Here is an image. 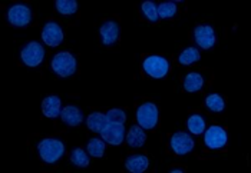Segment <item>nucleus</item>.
I'll return each mask as SVG.
<instances>
[{"label": "nucleus", "mask_w": 251, "mask_h": 173, "mask_svg": "<svg viewBox=\"0 0 251 173\" xmlns=\"http://www.w3.org/2000/svg\"><path fill=\"white\" fill-rule=\"evenodd\" d=\"M27 146L43 168H56L66 153L63 140L56 136L32 133L27 137Z\"/></svg>", "instance_id": "nucleus-1"}, {"label": "nucleus", "mask_w": 251, "mask_h": 173, "mask_svg": "<svg viewBox=\"0 0 251 173\" xmlns=\"http://www.w3.org/2000/svg\"><path fill=\"white\" fill-rule=\"evenodd\" d=\"M1 10V22L7 27L13 29H29L38 26L36 9L30 1L16 0L0 6Z\"/></svg>", "instance_id": "nucleus-2"}, {"label": "nucleus", "mask_w": 251, "mask_h": 173, "mask_svg": "<svg viewBox=\"0 0 251 173\" xmlns=\"http://www.w3.org/2000/svg\"><path fill=\"white\" fill-rule=\"evenodd\" d=\"M134 119L147 132H158L161 129V105L151 96L136 95L134 102Z\"/></svg>", "instance_id": "nucleus-3"}, {"label": "nucleus", "mask_w": 251, "mask_h": 173, "mask_svg": "<svg viewBox=\"0 0 251 173\" xmlns=\"http://www.w3.org/2000/svg\"><path fill=\"white\" fill-rule=\"evenodd\" d=\"M174 59L155 55L142 53L139 58V75L144 80H165L173 73Z\"/></svg>", "instance_id": "nucleus-4"}, {"label": "nucleus", "mask_w": 251, "mask_h": 173, "mask_svg": "<svg viewBox=\"0 0 251 173\" xmlns=\"http://www.w3.org/2000/svg\"><path fill=\"white\" fill-rule=\"evenodd\" d=\"M191 44L200 50H214L221 40V30L213 19H202L197 22L188 32Z\"/></svg>", "instance_id": "nucleus-5"}, {"label": "nucleus", "mask_w": 251, "mask_h": 173, "mask_svg": "<svg viewBox=\"0 0 251 173\" xmlns=\"http://www.w3.org/2000/svg\"><path fill=\"white\" fill-rule=\"evenodd\" d=\"M214 72L210 67H198L182 72L178 76L181 93H205L214 83Z\"/></svg>", "instance_id": "nucleus-6"}, {"label": "nucleus", "mask_w": 251, "mask_h": 173, "mask_svg": "<svg viewBox=\"0 0 251 173\" xmlns=\"http://www.w3.org/2000/svg\"><path fill=\"white\" fill-rule=\"evenodd\" d=\"M122 23L119 15L102 18L97 23L98 46L105 50H116L121 44Z\"/></svg>", "instance_id": "nucleus-7"}, {"label": "nucleus", "mask_w": 251, "mask_h": 173, "mask_svg": "<svg viewBox=\"0 0 251 173\" xmlns=\"http://www.w3.org/2000/svg\"><path fill=\"white\" fill-rule=\"evenodd\" d=\"M49 69L59 79H75L80 73V60L71 50H60L50 56Z\"/></svg>", "instance_id": "nucleus-8"}, {"label": "nucleus", "mask_w": 251, "mask_h": 173, "mask_svg": "<svg viewBox=\"0 0 251 173\" xmlns=\"http://www.w3.org/2000/svg\"><path fill=\"white\" fill-rule=\"evenodd\" d=\"M165 153L171 154L174 157H187L194 154L201 159V156H198L197 153V142L194 136L182 130H178L173 135L167 136Z\"/></svg>", "instance_id": "nucleus-9"}, {"label": "nucleus", "mask_w": 251, "mask_h": 173, "mask_svg": "<svg viewBox=\"0 0 251 173\" xmlns=\"http://www.w3.org/2000/svg\"><path fill=\"white\" fill-rule=\"evenodd\" d=\"M230 142V133L227 126L213 122L207 126L202 133V148L210 153H221L226 152Z\"/></svg>", "instance_id": "nucleus-10"}, {"label": "nucleus", "mask_w": 251, "mask_h": 173, "mask_svg": "<svg viewBox=\"0 0 251 173\" xmlns=\"http://www.w3.org/2000/svg\"><path fill=\"white\" fill-rule=\"evenodd\" d=\"M48 56V52L45 50V46L36 40H29L25 44H22L18 52V63L20 66L36 69L40 67Z\"/></svg>", "instance_id": "nucleus-11"}, {"label": "nucleus", "mask_w": 251, "mask_h": 173, "mask_svg": "<svg viewBox=\"0 0 251 173\" xmlns=\"http://www.w3.org/2000/svg\"><path fill=\"white\" fill-rule=\"evenodd\" d=\"M83 123V110L79 106L77 100H69L63 105L62 112L55 120V129L58 133L65 132L66 129L77 128Z\"/></svg>", "instance_id": "nucleus-12"}, {"label": "nucleus", "mask_w": 251, "mask_h": 173, "mask_svg": "<svg viewBox=\"0 0 251 173\" xmlns=\"http://www.w3.org/2000/svg\"><path fill=\"white\" fill-rule=\"evenodd\" d=\"M121 163H122V169L129 173L150 172L152 171V166H154V160L151 154L139 149L126 152L122 156Z\"/></svg>", "instance_id": "nucleus-13"}, {"label": "nucleus", "mask_w": 251, "mask_h": 173, "mask_svg": "<svg viewBox=\"0 0 251 173\" xmlns=\"http://www.w3.org/2000/svg\"><path fill=\"white\" fill-rule=\"evenodd\" d=\"M40 36L49 47H58L63 43L65 33H63V24L55 16H48L39 22Z\"/></svg>", "instance_id": "nucleus-14"}, {"label": "nucleus", "mask_w": 251, "mask_h": 173, "mask_svg": "<svg viewBox=\"0 0 251 173\" xmlns=\"http://www.w3.org/2000/svg\"><path fill=\"white\" fill-rule=\"evenodd\" d=\"M53 12V16L66 27H76L80 23V9L76 0H55Z\"/></svg>", "instance_id": "nucleus-15"}, {"label": "nucleus", "mask_w": 251, "mask_h": 173, "mask_svg": "<svg viewBox=\"0 0 251 173\" xmlns=\"http://www.w3.org/2000/svg\"><path fill=\"white\" fill-rule=\"evenodd\" d=\"M188 12L187 0H167L158 3V15L161 20L176 22Z\"/></svg>", "instance_id": "nucleus-16"}, {"label": "nucleus", "mask_w": 251, "mask_h": 173, "mask_svg": "<svg viewBox=\"0 0 251 173\" xmlns=\"http://www.w3.org/2000/svg\"><path fill=\"white\" fill-rule=\"evenodd\" d=\"M201 109L208 115L223 116L227 110V97L223 93H217V92L207 93L202 99Z\"/></svg>", "instance_id": "nucleus-17"}, {"label": "nucleus", "mask_w": 251, "mask_h": 173, "mask_svg": "<svg viewBox=\"0 0 251 173\" xmlns=\"http://www.w3.org/2000/svg\"><path fill=\"white\" fill-rule=\"evenodd\" d=\"M201 60V50L194 44L181 46L174 56V65L178 67H191Z\"/></svg>", "instance_id": "nucleus-18"}, {"label": "nucleus", "mask_w": 251, "mask_h": 173, "mask_svg": "<svg viewBox=\"0 0 251 173\" xmlns=\"http://www.w3.org/2000/svg\"><path fill=\"white\" fill-rule=\"evenodd\" d=\"M98 135L111 146H121L126 136L125 125H119V123H114V122L108 120Z\"/></svg>", "instance_id": "nucleus-19"}, {"label": "nucleus", "mask_w": 251, "mask_h": 173, "mask_svg": "<svg viewBox=\"0 0 251 173\" xmlns=\"http://www.w3.org/2000/svg\"><path fill=\"white\" fill-rule=\"evenodd\" d=\"M208 125H210L208 116L204 110L194 109L188 112L187 119H185V126H187L188 133H191L193 136H202Z\"/></svg>", "instance_id": "nucleus-20"}, {"label": "nucleus", "mask_w": 251, "mask_h": 173, "mask_svg": "<svg viewBox=\"0 0 251 173\" xmlns=\"http://www.w3.org/2000/svg\"><path fill=\"white\" fill-rule=\"evenodd\" d=\"M136 12H138V18L139 22L148 23L151 26L159 24L161 18L158 15V3L154 0H142L139 3H136Z\"/></svg>", "instance_id": "nucleus-21"}, {"label": "nucleus", "mask_w": 251, "mask_h": 173, "mask_svg": "<svg viewBox=\"0 0 251 173\" xmlns=\"http://www.w3.org/2000/svg\"><path fill=\"white\" fill-rule=\"evenodd\" d=\"M62 99L59 95H48L43 97L42 105H40V110H42V116L50 120H56L62 112Z\"/></svg>", "instance_id": "nucleus-22"}, {"label": "nucleus", "mask_w": 251, "mask_h": 173, "mask_svg": "<svg viewBox=\"0 0 251 173\" xmlns=\"http://www.w3.org/2000/svg\"><path fill=\"white\" fill-rule=\"evenodd\" d=\"M147 130L142 129L138 123H132L129 126V129L126 130V136H125V142L126 146L129 149H141L145 142H147Z\"/></svg>", "instance_id": "nucleus-23"}, {"label": "nucleus", "mask_w": 251, "mask_h": 173, "mask_svg": "<svg viewBox=\"0 0 251 173\" xmlns=\"http://www.w3.org/2000/svg\"><path fill=\"white\" fill-rule=\"evenodd\" d=\"M108 122L106 119V112H102V109L95 108L89 112V115L86 116V128L94 132V133H99L102 130V128L105 126V123Z\"/></svg>", "instance_id": "nucleus-24"}, {"label": "nucleus", "mask_w": 251, "mask_h": 173, "mask_svg": "<svg viewBox=\"0 0 251 173\" xmlns=\"http://www.w3.org/2000/svg\"><path fill=\"white\" fill-rule=\"evenodd\" d=\"M106 145L108 143L100 136H94V137H89L86 140L85 149L88 151V153L91 154L92 157L100 159V157H103L105 153H106Z\"/></svg>", "instance_id": "nucleus-25"}, {"label": "nucleus", "mask_w": 251, "mask_h": 173, "mask_svg": "<svg viewBox=\"0 0 251 173\" xmlns=\"http://www.w3.org/2000/svg\"><path fill=\"white\" fill-rule=\"evenodd\" d=\"M91 154L83 148H74L69 152V162L79 169H85L91 165Z\"/></svg>", "instance_id": "nucleus-26"}, {"label": "nucleus", "mask_w": 251, "mask_h": 173, "mask_svg": "<svg viewBox=\"0 0 251 173\" xmlns=\"http://www.w3.org/2000/svg\"><path fill=\"white\" fill-rule=\"evenodd\" d=\"M126 110L128 109H125V108H109V109H106V119L114 123L125 125L128 120Z\"/></svg>", "instance_id": "nucleus-27"}, {"label": "nucleus", "mask_w": 251, "mask_h": 173, "mask_svg": "<svg viewBox=\"0 0 251 173\" xmlns=\"http://www.w3.org/2000/svg\"><path fill=\"white\" fill-rule=\"evenodd\" d=\"M187 171H188L187 165H182V163H173L167 168L168 173H185Z\"/></svg>", "instance_id": "nucleus-28"}]
</instances>
